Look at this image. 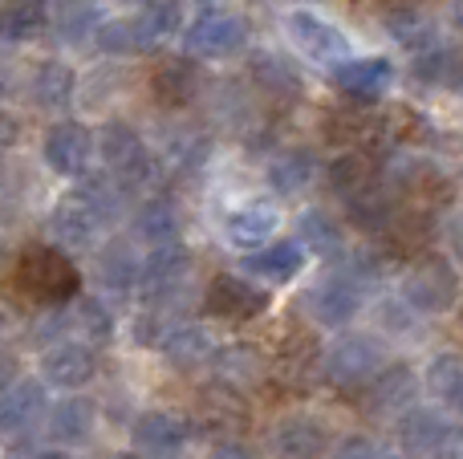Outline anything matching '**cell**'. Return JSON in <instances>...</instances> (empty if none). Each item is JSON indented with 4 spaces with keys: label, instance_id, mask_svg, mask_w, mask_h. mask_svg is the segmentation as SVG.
<instances>
[{
    "label": "cell",
    "instance_id": "5bb4252c",
    "mask_svg": "<svg viewBox=\"0 0 463 459\" xmlns=\"http://www.w3.org/2000/svg\"><path fill=\"white\" fill-rule=\"evenodd\" d=\"M49 398H45V382L33 379H16L13 387L0 395V436H21L33 423L45 415Z\"/></svg>",
    "mask_w": 463,
    "mask_h": 459
},
{
    "label": "cell",
    "instance_id": "2e32d148",
    "mask_svg": "<svg viewBox=\"0 0 463 459\" xmlns=\"http://www.w3.org/2000/svg\"><path fill=\"white\" fill-rule=\"evenodd\" d=\"M391 78H394V70L386 57H358V61H342L334 70L337 89L350 94L354 102H374V98H383Z\"/></svg>",
    "mask_w": 463,
    "mask_h": 459
},
{
    "label": "cell",
    "instance_id": "b9f144b4",
    "mask_svg": "<svg viewBox=\"0 0 463 459\" xmlns=\"http://www.w3.org/2000/svg\"><path fill=\"white\" fill-rule=\"evenodd\" d=\"M208 459H256V452L244 444V439H224L208 452Z\"/></svg>",
    "mask_w": 463,
    "mask_h": 459
},
{
    "label": "cell",
    "instance_id": "74e56055",
    "mask_svg": "<svg viewBox=\"0 0 463 459\" xmlns=\"http://www.w3.org/2000/svg\"><path fill=\"white\" fill-rule=\"evenodd\" d=\"M98 24H102V16H98V8L86 5V0H65L61 13H57V33H61L65 41H73V45H81Z\"/></svg>",
    "mask_w": 463,
    "mask_h": 459
},
{
    "label": "cell",
    "instance_id": "ee69618b",
    "mask_svg": "<svg viewBox=\"0 0 463 459\" xmlns=\"http://www.w3.org/2000/svg\"><path fill=\"white\" fill-rule=\"evenodd\" d=\"M16 379H21V366H16V358H13V354H5V350H0V395H5V390L13 387Z\"/></svg>",
    "mask_w": 463,
    "mask_h": 459
},
{
    "label": "cell",
    "instance_id": "30bf717a",
    "mask_svg": "<svg viewBox=\"0 0 463 459\" xmlns=\"http://www.w3.org/2000/svg\"><path fill=\"white\" fill-rule=\"evenodd\" d=\"M309 314L326 330H342L362 314V289L350 276H329L309 293Z\"/></svg>",
    "mask_w": 463,
    "mask_h": 459
},
{
    "label": "cell",
    "instance_id": "c3c4849f",
    "mask_svg": "<svg viewBox=\"0 0 463 459\" xmlns=\"http://www.w3.org/2000/svg\"><path fill=\"white\" fill-rule=\"evenodd\" d=\"M0 260H5V240H0Z\"/></svg>",
    "mask_w": 463,
    "mask_h": 459
},
{
    "label": "cell",
    "instance_id": "ba28073f",
    "mask_svg": "<svg viewBox=\"0 0 463 459\" xmlns=\"http://www.w3.org/2000/svg\"><path fill=\"white\" fill-rule=\"evenodd\" d=\"M98 374V358L90 346L81 342H53V346L41 354V379L49 387H61V390H81L86 382H94Z\"/></svg>",
    "mask_w": 463,
    "mask_h": 459
},
{
    "label": "cell",
    "instance_id": "7dc6e473",
    "mask_svg": "<svg viewBox=\"0 0 463 459\" xmlns=\"http://www.w3.org/2000/svg\"><path fill=\"white\" fill-rule=\"evenodd\" d=\"M127 5H151V0H127Z\"/></svg>",
    "mask_w": 463,
    "mask_h": 459
},
{
    "label": "cell",
    "instance_id": "1f68e13d",
    "mask_svg": "<svg viewBox=\"0 0 463 459\" xmlns=\"http://www.w3.org/2000/svg\"><path fill=\"white\" fill-rule=\"evenodd\" d=\"M345 216L358 228H366V232H383V228H391L394 208H391V200H386L383 192H374V183H370V187H362L358 195L345 200Z\"/></svg>",
    "mask_w": 463,
    "mask_h": 459
},
{
    "label": "cell",
    "instance_id": "52a82bcc",
    "mask_svg": "<svg viewBox=\"0 0 463 459\" xmlns=\"http://www.w3.org/2000/svg\"><path fill=\"white\" fill-rule=\"evenodd\" d=\"M264 309H269V293L236 273H220L208 289V314L224 317V322H252Z\"/></svg>",
    "mask_w": 463,
    "mask_h": 459
},
{
    "label": "cell",
    "instance_id": "836d02e7",
    "mask_svg": "<svg viewBox=\"0 0 463 459\" xmlns=\"http://www.w3.org/2000/svg\"><path fill=\"white\" fill-rule=\"evenodd\" d=\"M329 183H334L337 195H358L362 187L374 183V167H370V159L362 151H345L342 159H334V167H329Z\"/></svg>",
    "mask_w": 463,
    "mask_h": 459
},
{
    "label": "cell",
    "instance_id": "ffe728a7",
    "mask_svg": "<svg viewBox=\"0 0 463 459\" xmlns=\"http://www.w3.org/2000/svg\"><path fill=\"white\" fill-rule=\"evenodd\" d=\"M45 427H49V439L53 444H81V439L94 431V419H98V407L90 398L73 395V398H61V403L45 407Z\"/></svg>",
    "mask_w": 463,
    "mask_h": 459
},
{
    "label": "cell",
    "instance_id": "603a6c76",
    "mask_svg": "<svg viewBox=\"0 0 463 459\" xmlns=\"http://www.w3.org/2000/svg\"><path fill=\"white\" fill-rule=\"evenodd\" d=\"M451 419L443 411H435V407H407V411L399 415V439L407 452H419V455H431L435 444H439L443 436H448Z\"/></svg>",
    "mask_w": 463,
    "mask_h": 459
},
{
    "label": "cell",
    "instance_id": "f907efd6",
    "mask_svg": "<svg viewBox=\"0 0 463 459\" xmlns=\"http://www.w3.org/2000/svg\"><path fill=\"white\" fill-rule=\"evenodd\" d=\"M378 459H402V455H378Z\"/></svg>",
    "mask_w": 463,
    "mask_h": 459
},
{
    "label": "cell",
    "instance_id": "d590c367",
    "mask_svg": "<svg viewBox=\"0 0 463 459\" xmlns=\"http://www.w3.org/2000/svg\"><path fill=\"white\" fill-rule=\"evenodd\" d=\"M212 362H220V374H224L228 382H256L264 374V358H260V350L256 346H228V350H216L212 354Z\"/></svg>",
    "mask_w": 463,
    "mask_h": 459
},
{
    "label": "cell",
    "instance_id": "83f0119b",
    "mask_svg": "<svg viewBox=\"0 0 463 459\" xmlns=\"http://www.w3.org/2000/svg\"><path fill=\"white\" fill-rule=\"evenodd\" d=\"M386 29H391V37L399 41V45L407 49H419L423 53L427 45H435V21L427 13H419L415 5H391L383 13Z\"/></svg>",
    "mask_w": 463,
    "mask_h": 459
},
{
    "label": "cell",
    "instance_id": "6da1fadb",
    "mask_svg": "<svg viewBox=\"0 0 463 459\" xmlns=\"http://www.w3.org/2000/svg\"><path fill=\"white\" fill-rule=\"evenodd\" d=\"M13 285L24 293V297L41 301V305H61V301H70L73 293H78L81 276L61 248L29 244V248L21 252V260H16Z\"/></svg>",
    "mask_w": 463,
    "mask_h": 459
},
{
    "label": "cell",
    "instance_id": "d6a6232c",
    "mask_svg": "<svg viewBox=\"0 0 463 459\" xmlns=\"http://www.w3.org/2000/svg\"><path fill=\"white\" fill-rule=\"evenodd\" d=\"M415 73L431 86H459V49L456 45H427L415 61Z\"/></svg>",
    "mask_w": 463,
    "mask_h": 459
},
{
    "label": "cell",
    "instance_id": "ab89813d",
    "mask_svg": "<svg viewBox=\"0 0 463 459\" xmlns=\"http://www.w3.org/2000/svg\"><path fill=\"white\" fill-rule=\"evenodd\" d=\"M378 322L386 325V330H394V333H407V330H415V309L407 305V301H383L378 305Z\"/></svg>",
    "mask_w": 463,
    "mask_h": 459
},
{
    "label": "cell",
    "instance_id": "60d3db41",
    "mask_svg": "<svg viewBox=\"0 0 463 459\" xmlns=\"http://www.w3.org/2000/svg\"><path fill=\"white\" fill-rule=\"evenodd\" d=\"M329 459H378V444L370 436H345L342 444H334Z\"/></svg>",
    "mask_w": 463,
    "mask_h": 459
},
{
    "label": "cell",
    "instance_id": "5b68a950",
    "mask_svg": "<svg viewBox=\"0 0 463 459\" xmlns=\"http://www.w3.org/2000/svg\"><path fill=\"white\" fill-rule=\"evenodd\" d=\"M244 41H248V24L240 21V16H232V13H220V8H212V13H203L200 21L187 29V37H184V45H187V53H195V57H232V53H240L244 49Z\"/></svg>",
    "mask_w": 463,
    "mask_h": 459
},
{
    "label": "cell",
    "instance_id": "f1b7e54d",
    "mask_svg": "<svg viewBox=\"0 0 463 459\" xmlns=\"http://www.w3.org/2000/svg\"><path fill=\"white\" fill-rule=\"evenodd\" d=\"M313 171H317V159L309 151H280L269 163V187L277 195H297L313 183Z\"/></svg>",
    "mask_w": 463,
    "mask_h": 459
},
{
    "label": "cell",
    "instance_id": "bcb514c9",
    "mask_svg": "<svg viewBox=\"0 0 463 459\" xmlns=\"http://www.w3.org/2000/svg\"><path fill=\"white\" fill-rule=\"evenodd\" d=\"M33 459H78L73 452H61V447H49V452H37Z\"/></svg>",
    "mask_w": 463,
    "mask_h": 459
},
{
    "label": "cell",
    "instance_id": "7bdbcfd3",
    "mask_svg": "<svg viewBox=\"0 0 463 459\" xmlns=\"http://www.w3.org/2000/svg\"><path fill=\"white\" fill-rule=\"evenodd\" d=\"M431 459H459V427L451 423L448 427V436L435 444V452H431Z\"/></svg>",
    "mask_w": 463,
    "mask_h": 459
},
{
    "label": "cell",
    "instance_id": "cb8c5ba5",
    "mask_svg": "<svg viewBox=\"0 0 463 459\" xmlns=\"http://www.w3.org/2000/svg\"><path fill=\"white\" fill-rule=\"evenodd\" d=\"M179 228H184V220H179V208L171 200H163V195H155V200L138 203L135 211V236L143 244H171L179 240Z\"/></svg>",
    "mask_w": 463,
    "mask_h": 459
},
{
    "label": "cell",
    "instance_id": "8d00e7d4",
    "mask_svg": "<svg viewBox=\"0 0 463 459\" xmlns=\"http://www.w3.org/2000/svg\"><path fill=\"white\" fill-rule=\"evenodd\" d=\"M33 98H37L41 106H65L73 98V73L65 70L61 61H45L37 70V78H33Z\"/></svg>",
    "mask_w": 463,
    "mask_h": 459
},
{
    "label": "cell",
    "instance_id": "f6af8a7d",
    "mask_svg": "<svg viewBox=\"0 0 463 459\" xmlns=\"http://www.w3.org/2000/svg\"><path fill=\"white\" fill-rule=\"evenodd\" d=\"M21 138V122L13 118V114H5L0 110V151H8V146Z\"/></svg>",
    "mask_w": 463,
    "mask_h": 459
},
{
    "label": "cell",
    "instance_id": "7402d4cb",
    "mask_svg": "<svg viewBox=\"0 0 463 459\" xmlns=\"http://www.w3.org/2000/svg\"><path fill=\"white\" fill-rule=\"evenodd\" d=\"M305 268V248L297 240H277V244H264V248H256L252 257L244 260V273L260 276V281L269 285H285L293 281L297 273Z\"/></svg>",
    "mask_w": 463,
    "mask_h": 459
},
{
    "label": "cell",
    "instance_id": "e0dca14e",
    "mask_svg": "<svg viewBox=\"0 0 463 459\" xmlns=\"http://www.w3.org/2000/svg\"><path fill=\"white\" fill-rule=\"evenodd\" d=\"M415 370L411 366H383L374 374V387H370V415H383V419H394L402 415L411 403H415Z\"/></svg>",
    "mask_w": 463,
    "mask_h": 459
},
{
    "label": "cell",
    "instance_id": "9a60e30c",
    "mask_svg": "<svg viewBox=\"0 0 463 459\" xmlns=\"http://www.w3.org/2000/svg\"><path fill=\"white\" fill-rule=\"evenodd\" d=\"M192 423L175 411H146L135 423V447H143L146 455H171L187 444Z\"/></svg>",
    "mask_w": 463,
    "mask_h": 459
},
{
    "label": "cell",
    "instance_id": "7c38bea8",
    "mask_svg": "<svg viewBox=\"0 0 463 459\" xmlns=\"http://www.w3.org/2000/svg\"><path fill=\"white\" fill-rule=\"evenodd\" d=\"M102 224L106 220L98 216L78 192L65 195L53 208V216H49V232H53V240L61 244V248H90V244L98 240V232H102Z\"/></svg>",
    "mask_w": 463,
    "mask_h": 459
},
{
    "label": "cell",
    "instance_id": "e575fe53",
    "mask_svg": "<svg viewBox=\"0 0 463 459\" xmlns=\"http://www.w3.org/2000/svg\"><path fill=\"white\" fill-rule=\"evenodd\" d=\"M135 273H138V260L130 257L122 244L102 248V257H98V281H102L110 293H130L135 289Z\"/></svg>",
    "mask_w": 463,
    "mask_h": 459
},
{
    "label": "cell",
    "instance_id": "681fc988",
    "mask_svg": "<svg viewBox=\"0 0 463 459\" xmlns=\"http://www.w3.org/2000/svg\"><path fill=\"white\" fill-rule=\"evenodd\" d=\"M114 459H138V455H114Z\"/></svg>",
    "mask_w": 463,
    "mask_h": 459
},
{
    "label": "cell",
    "instance_id": "484cf974",
    "mask_svg": "<svg viewBox=\"0 0 463 459\" xmlns=\"http://www.w3.org/2000/svg\"><path fill=\"white\" fill-rule=\"evenodd\" d=\"M155 98H159L167 110H179V106H187L195 94H200V70H195L192 61H167L159 65V73H155Z\"/></svg>",
    "mask_w": 463,
    "mask_h": 459
},
{
    "label": "cell",
    "instance_id": "ac0fdd59",
    "mask_svg": "<svg viewBox=\"0 0 463 459\" xmlns=\"http://www.w3.org/2000/svg\"><path fill=\"white\" fill-rule=\"evenodd\" d=\"M159 350L175 370H195V366L212 362V354H216V338H212L208 325H175V330L163 333Z\"/></svg>",
    "mask_w": 463,
    "mask_h": 459
},
{
    "label": "cell",
    "instance_id": "d6986e66",
    "mask_svg": "<svg viewBox=\"0 0 463 459\" xmlns=\"http://www.w3.org/2000/svg\"><path fill=\"white\" fill-rule=\"evenodd\" d=\"M45 24H49L45 0H5V5H0V53L33 41Z\"/></svg>",
    "mask_w": 463,
    "mask_h": 459
},
{
    "label": "cell",
    "instance_id": "8992f818",
    "mask_svg": "<svg viewBox=\"0 0 463 459\" xmlns=\"http://www.w3.org/2000/svg\"><path fill=\"white\" fill-rule=\"evenodd\" d=\"M288 37H293V45H301L313 61H342V57L350 53V37H345L329 16L313 13V8L288 13Z\"/></svg>",
    "mask_w": 463,
    "mask_h": 459
},
{
    "label": "cell",
    "instance_id": "44dd1931",
    "mask_svg": "<svg viewBox=\"0 0 463 459\" xmlns=\"http://www.w3.org/2000/svg\"><path fill=\"white\" fill-rule=\"evenodd\" d=\"M175 33H179V0H151V5H143V13L130 21L135 49H143V53L163 49Z\"/></svg>",
    "mask_w": 463,
    "mask_h": 459
},
{
    "label": "cell",
    "instance_id": "d4e9b609",
    "mask_svg": "<svg viewBox=\"0 0 463 459\" xmlns=\"http://www.w3.org/2000/svg\"><path fill=\"white\" fill-rule=\"evenodd\" d=\"M248 73H252L256 86H260L269 98H277V102L301 94V78H297V70L280 53H252V61H248Z\"/></svg>",
    "mask_w": 463,
    "mask_h": 459
},
{
    "label": "cell",
    "instance_id": "4316f807",
    "mask_svg": "<svg viewBox=\"0 0 463 459\" xmlns=\"http://www.w3.org/2000/svg\"><path fill=\"white\" fill-rule=\"evenodd\" d=\"M65 322H70V330H78L81 346H106V342H114V330H118L114 314L98 297H78L73 309L65 314Z\"/></svg>",
    "mask_w": 463,
    "mask_h": 459
},
{
    "label": "cell",
    "instance_id": "f35d334b",
    "mask_svg": "<svg viewBox=\"0 0 463 459\" xmlns=\"http://www.w3.org/2000/svg\"><path fill=\"white\" fill-rule=\"evenodd\" d=\"M94 37H98V49H102V53H130V49H135V37H130V21L98 24Z\"/></svg>",
    "mask_w": 463,
    "mask_h": 459
},
{
    "label": "cell",
    "instance_id": "8fae6325",
    "mask_svg": "<svg viewBox=\"0 0 463 459\" xmlns=\"http://www.w3.org/2000/svg\"><path fill=\"white\" fill-rule=\"evenodd\" d=\"M45 163L57 175H81L94 155V135H90L81 122H57L45 130Z\"/></svg>",
    "mask_w": 463,
    "mask_h": 459
},
{
    "label": "cell",
    "instance_id": "4fadbf2b",
    "mask_svg": "<svg viewBox=\"0 0 463 459\" xmlns=\"http://www.w3.org/2000/svg\"><path fill=\"white\" fill-rule=\"evenodd\" d=\"M326 447H329L326 427L317 419H309V415H288L269 436L272 459H317Z\"/></svg>",
    "mask_w": 463,
    "mask_h": 459
},
{
    "label": "cell",
    "instance_id": "3957f363",
    "mask_svg": "<svg viewBox=\"0 0 463 459\" xmlns=\"http://www.w3.org/2000/svg\"><path fill=\"white\" fill-rule=\"evenodd\" d=\"M192 273V252L184 248L179 240L171 244H155L146 252V260H138V273H135V285L146 301H163L179 289Z\"/></svg>",
    "mask_w": 463,
    "mask_h": 459
},
{
    "label": "cell",
    "instance_id": "9c48e42d",
    "mask_svg": "<svg viewBox=\"0 0 463 459\" xmlns=\"http://www.w3.org/2000/svg\"><path fill=\"white\" fill-rule=\"evenodd\" d=\"M277 228H280V211H277V203H269V200H252V203H244V208H232L224 220L228 244L240 252H256V248H264V244H272Z\"/></svg>",
    "mask_w": 463,
    "mask_h": 459
},
{
    "label": "cell",
    "instance_id": "4dcf8cb0",
    "mask_svg": "<svg viewBox=\"0 0 463 459\" xmlns=\"http://www.w3.org/2000/svg\"><path fill=\"white\" fill-rule=\"evenodd\" d=\"M301 244H309V252H317V257H334V252H342V244H345L342 224L321 208L301 211Z\"/></svg>",
    "mask_w": 463,
    "mask_h": 459
},
{
    "label": "cell",
    "instance_id": "f546056e",
    "mask_svg": "<svg viewBox=\"0 0 463 459\" xmlns=\"http://www.w3.org/2000/svg\"><path fill=\"white\" fill-rule=\"evenodd\" d=\"M427 387H431V395L439 398V403H448V407L463 403V358L456 350H443V354L431 358V366H427Z\"/></svg>",
    "mask_w": 463,
    "mask_h": 459
},
{
    "label": "cell",
    "instance_id": "277c9868",
    "mask_svg": "<svg viewBox=\"0 0 463 459\" xmlns=\"http://www.w3.org/2000/svg\"><path fill=\"white\" fill-rule=\"evenodd\" d=\"M456 273H451L448 260H423L402 276V301H407L415 314H443L456 301Z\"/></svg>",
    "mask_w": 463,
    "mask_h": 459
},
{
    "label": "cell",
    "instance_id": "816d5d0a",
    "mask_svg": "<svg viewBox=\"0 0 463 459\" xmlns=\"http://www.w3.org/2000/svg\"><path fill=\"white\" fill-rule=\"evenodd\" d=\"M203 5H212V0H203Z\"/></svg>",
    "mask_w": 463,
    "mask_h": 459
},
{
    "label": "cell",
    "instance_id": "7a4b0ae2",
    "mask_svg": "<svg viewBox=\"0 0 463 459\" xmlns=\"http://www.w3.org/2000/svg\"><path fill=\"white\" fill-rule=\"evenodd\" d=\"M386 366V350L374 333H342L321 358V374L334 382L337 390H354L370 382Z\"/></svg>",
    "mask_w": 463,
    "mask_h": 459
}]
</instances>
